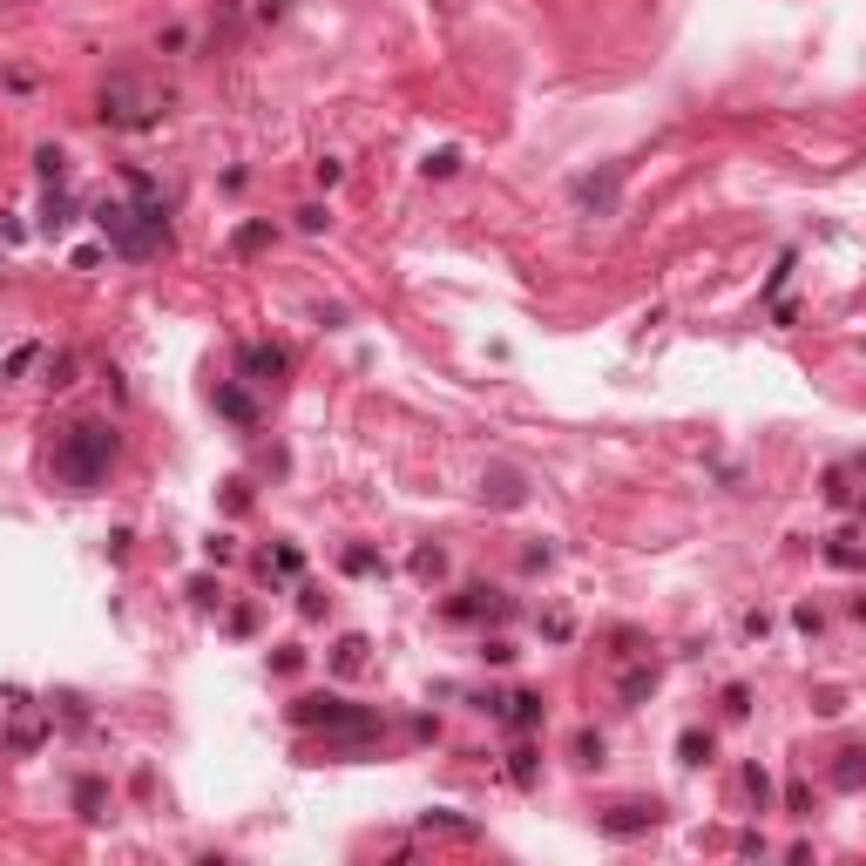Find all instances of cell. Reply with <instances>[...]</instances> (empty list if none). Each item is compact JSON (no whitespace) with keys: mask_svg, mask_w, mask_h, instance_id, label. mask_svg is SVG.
Segmentation results:
<instances>
[{"mask_svg":"<svg viewBox=\"0 0 866 866\" xmlns=\"http://www.w3.org/2000/svg\"><path fill=\"white\" fill-rule=\"evenodd\" d=\"M75 433H82V441L61 454V475H68L75 488H89V481H95V467L109 460V433H102V426H75Z\"/></svg>","mask_w":866,"mask_h":866,"instance_id":"obj_1","label":"cell"}]
</instances>
